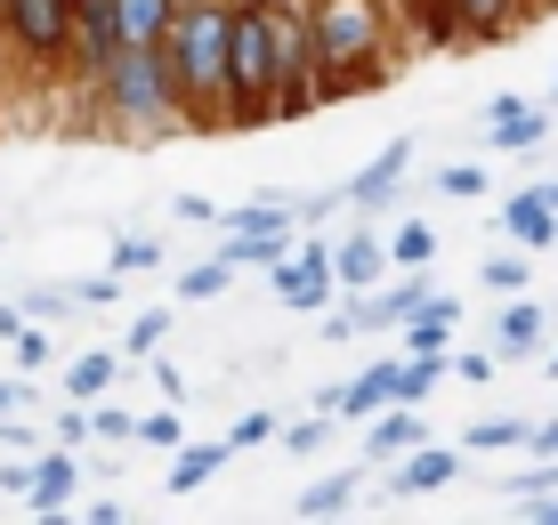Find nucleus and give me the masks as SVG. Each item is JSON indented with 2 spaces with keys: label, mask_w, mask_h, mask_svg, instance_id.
<instances>
[{
  "label": "nucleus",
  "mask_w": 558,
  "mask_h": 525,
  "mask_svg": "<svg viewBox=\"0 0 558 525\" xmlns=\"http://www.w3.org/2000/svg\"><path fill=\"white\" fill-rule=\"evenodd\" d=\"M113 41H162L170 33V0H106Z\"/></svg>",
  "instance_id": "nucleus-7"
},
{
  "label": "nucleus",
  "mask_w": 558,
  "mask_h": 525,
  "mask_svg": "<svg viewBox=\"0 0 558 525\" xmlns=\"http://www.w3.org/2000/svg\"><path fill=\"white\" fill-rule=\"evenodd\" d=\"M89 429H98V437H138V420H130V413H89Z\"/></svg>",
  "instance_id": "nucleus-25"
},
{
  "label": "nucleus",
  "mask_w": 558,
  "mask_h": 525,
  "mask_svg": "<svg viewBox=\"0 0 558 525\" xmlns=\"http://www.w3.org/2000/svg\"><path fill=\"white\" fill-rule=\"evenodd\" d=\"M510 235L518 243H550L558 227H550V194H518L510 203Z\"/></svg>",
  "instance_id": "nucleus-10"
},
{
  "label": "nucleus",
  "mask_w": 558,
  "mask_h": 525,
  "mask_svg": "<svg viewBox=\"0 0 558 525\" xmlns=\"http://www.w3.org/2000/svg\"><path fill=\"white\" fill-rule=\"evenodd\" d=\"M373 267H380V251L364 243V235H356L349 251H340V283H364V276H373Z\"/></svg>",
  "instance_id": "nucleus-18"
},
{
  "label": "nucleus",
  "mask_w": 558,
  "mask_h": 525,
  "mask_svg": "<svg viewBox=\"0 0 558 525\" xmlns=\"http://www.w3.org/2000/svg\"><path fill=\"white\" fill-rule=\"evenodd\" d=\"M276 300L283 307H324V300H332V267H324V251H307V259H276Z\"/></svg>",
  "instance_id": "nucleus-6"
},
{
  "label": "nucleus",
  "mask_w": 558,
  "mask_h": 525,
  "mask_svg": "<svg viewBox=\"0 0 558 525\" xmlns=\"http://www.w3.org/2000/svg\"><path fill=\"white\" fill-rule=\"evenodd\" d=\"M534 332H543V323H534V307H510V323H502V340H510V347H526Z\"/></svg>",
  "instance_id": "nucleus-23"
},
{
  "label": "nucleus",
  "mask_w": 558,
  "mask_h": 525,
  "mask_svg": "<svg viewBox=\"0 0 558 525\" xmlns=\"http://www.w3.org/2000/svg\"><path fill=\"white\" fill-rule=\"evenodd\" d=\"M486 283L494 291H526V259H486Z\"/></svg>",
  "instance_id": "nucleus-20"
},
{
  "label": "nucleus",
  "mask_w": 558,
  "mask_h": 525,
  "mask_svg": "<svg viewBox=\"0 0 558 525\" xmlns=\"http://www.w3.org/2000/svg\"><path fill=\"white\" fill-rule=\"evenodd\" d=\"M9 404H16V388H0V413H9Z\"/></svg>",
  "instance_id": "nucleus-29"
},
{
  "label": "nucleus",
  "mask_w": 558,
  "mask_h": 525,
  "mask_svg": "<svg viewBox=\"0 0 558 525\" xmlns=\"http://www.w3.org/2000/svg\"><path fill=\"white\" fill-rule=\"evenodd\" d=\"M16 364H49V340L25 332V323H16Z\"/></svg>",
  "instance_id": "nucleus-24"
},
{
  "label": "nucleus",
  "mask_w": 558,
  "mask_h": 525,
  "mask_svg": "<svg viewBox=\"0 0 558 525\" xmlns=\"http://www.w3.org/2000/svg\"><path fill=\"white\" fill-rule=\"evenodd\" d=\"M106 380H113V356H82L73 364V396H98Z\"/></svg>",
  "instance_id": "nucleus-19"
},
{
  "label": "nucleus",
  "mask_w": 558,
  "mask_h": 525,
  "mask_svg": "<svg viewBox=\"0 0 558 525\" xmlns=\"http://www.w3.org/2000/svg\"><path fill=\"white\" fill-rule=\"evenodd\" d=\"M0 9H9V33L41 57H57L65 33H73V0H0Z\"/></svg>",
  "instance_id": "nucleus-5"
},
{
  "label": "nucleus",
  "mask_w": 558,
  "mask_h": 525,
  "mask_svg": "<svg viewBox=\"0 0 558 525\" xmlns=\"http://www.w3.org/2000/svg\"><path fill=\"white\" fill-rule=\"evenodd\" d=\"M413 437H421V420H413V413H389V420L373 429V453H405Z\"/></svg>",
  "instance_id": "nucleus-15"
},
{
  "label": "nucleus",
  "mask_w": 558,
  "mask_h": 525,
  "mask_svg": "<svg viewBox=\"0 0 558 525\" xmlns=\"http://www.w3.org/2000/svg\"><path fill=\"white\" fill-rule=\"evenodd\" d=\"M470 444H526V429H518V420H477Z\"/></svg>",
  "instance_id": "nucleus-21"
},
{
  "label": "nucleus",
  "mask_w": 558,
  "mask_h": 525,
  "mask_svg": "<svg viewBox=\"0 0 558 525\" xmlns=\"http://www.w3.org/2000/svg\"><path fill=\"white\" fill-rule=\"evenodd\" d=\"M405 154H413V146H405V138H397V146H389V154H380V162H373V170H364V179H356L349 194H356V203H380V194H389L397 179H405Z\"/></svg>",
  "instance_id": "nucleus-11"
},
{
  "label": "nucleus",
  "mask_w": 558,
  "mask_h": 525,
  "mask_svg": "<svg viewBox=\"0 0 558 525\" xmlns=\"http://www.w3.org/2000/svg\"><path fill=\"white\" fill-rule=\"evenodd\" d=\"M170 73H179L186 97H210L227 82V16L219 9H195L179 16V41H170Z\"/></svg>",
  "instance_id": "nucleus-2"
},
{
  "label": "nucleus",
  "mask_w": 558,
  "mask_h": 525,
  "mask_svg": "<svg viewBox=\"0 0 558 525\" xmlns=\"http://www.w3.org/2000/svg\"><path fill=\"white\" fill-rule=\"evenodd\" d=\"M543 194H550V210H558V186H543Z\"/></svg>",
  "instance_id": "nucleus-30"
},
{
  "label": "nucleus",
  "mask_w": 558,
  "mask_h": 525,
  "mask_svg": "<svg viewBox=\"0 0 558 525\" xmlns=\"http://www.w3.org/2000/svg\"><path fill=\"white\" fill-rule=\"evenodd\" d=\"M25 501H33V510H65V501H73V461H65V453H49L41 469H33Z\"/></svg>",
  "instance_id": "nucleus-8"
},
{
  "label": "nucleus",
  "mask_w": 558,
  "mask_h": 525,
  "mask_svg": "<svg viewBox=\"0 0 558 525\" xmlns=\"http://www.w3.org/2000/svg\"><path fill=\"white\" fill-rule=\"evenodd\" d=\"M227 291V259L219 267H195V276H179V300H219Z\"/></svg>",
  "instance_id": "nucleus-17"
},
{
  "label": "nucleus",
  "mask_w": 558,
  "mask_h": 525,
  "mask_svg": "<svg viewBox=\"0 0 558 525\" xmlns=\"http://www.w3.org/2000/svg\"><path fill=\"white\" fill-rule=\"evenodd\" d=\"M138 437H146V444H179V420L154 413V420H138Z\"/></svg>",
  "instance_id": "nucleus-26"
},
{
  "label": "nucleus",
  "mask_w": 558,
  "mask_h": 525,
  "mask_svg": "<svg viewBox=\"0 0 558 525\" xmlns=\"http://www.w3.org/2000/svg\"><path fill=\"white\" fill-rule=\"evenodd\" d=\"M219 461H227V444H195V453H186L179 469H170V493H195V485H203L210 469H219Z\"/></svg>",
  "instance_id": "nucleus-13"
},
{
  "label": "nucleus",
  "mask_w": 558,
  "mask_h": 525,
  "mask_svg": "<svg viewBox=\"0 0 558 525\" xmlns=\"http://www.w3.org/2000/svg\"><path fill=\"white\" fill-rule=\"evenodd\" d=\"M227 89L235 97L276 89V16H259V9L227 16Z\"/></svg>",
  "instance_id": "nucleus-3"
},
{
  "label": "nucleus",
  "mask_w": 558,
  "mask_h": 525,
  "mask_svg": "<svg viewBox=\"0 0 558 525\" xmlns=\"http://www.w3.org/2000/svg\"><path fill=\"white\" fill-rule=\"evenodd\" d=\"M437 485H453V453H421V461H405L397 493H437Z\"/></svg>",
  "instance_id": "nucleus-12"
},
{
  "label": "nucleus",
  "mask_w": 558,
  "mask_h": 525,
  "mask_svg": "<svg viewBox=\"0 0 558 525\" xmlns=\"http://www.w3.org/2000/svg\"><path fill=\"white\" fill-rule=\"evenodd\" d=\"M162 89H170V73H162V57H154V41H113V57H106L113 113H130V122H162Z\"/></svg>",
  "instance_id": "nucleus-1"
},
{
  "label": "nucleus",
  "mask_w": 558,
  "mask_h": 525,
  "mask_svg": "<svg viewBox=\"0 0 558 525\" xmlns=\"http://www.w3.org/2000/svg\"><path fill=\"white\" fill-rule=\"evenodd\" d=\"M397 259H405V267L429 259V227H405V235H397Z\"/></svg>",
  "instance_id": "nucleus-22"
},
{
  "label": "nucleus",
  "mask_w": 558,
  "mask_h": 525,
  "mask_svg": "<svg viewBox=\"0 0 558 525\" xmlns=\"http://www.w3.org/2000/svg\"><path fill=\"white\" fill-rule=\"evenodd\" d=\"M373 33H380L373 0H332V9L316 16V49L332 57V65H356V57L373 49Z\"/></svg>",
  "instance_id": "nucleus-4"
},
{
  "label": "nucleus",
  "mask_w": 558,
  "mask_h": 525,
  "mask_svg": "<svg viewBox=\"0 0 558 525\" xmlns=\"http://www.w3.org/2000/svg\"><path fill=\"white\" fill-rule=\"evenodd\" d=\"M267 437H276V420H267V413H252V420L235 429V444H267Z\"/></svg>",
  "instance_id": "nucleus-28"
},
{
  "label": "nucleus",
  "mask_w": 558,
  "mask_h": 525,
  "mask_svg": "<svg viewBox=\"0 0 558 525\" xmlns=\"http://www.w3.org/2000/svg\"><path fill=\"white\" fill-rule=\"evenodd\" d=\"M453 316H461V307H453V300H437V307H429V316H421V323H413V347H437V340H446V332H453Z\"/></svg>",
  "instance_id": "nucleus-16"
},
{
  "label": "nucleus",
  "mask_w": 558,
  "mask_h": 525,
  "mask_svg": "<svg viewBox=\"0 0 558 525\" xmlns=\"http://www.w3.org/2000/svg\"><path fill=\"white\" fill-rule=\"evenodd\" d=\"M170 332V323L162 316H138V323H130V347H154V340H162Z\"/></svg>",
  "instance_id": "nucleus-27"
},
{
  "label": "nucleus",
  "mask_w": 558,
  "mask_h": 525,
  "mask_svg": "<svg viewBox=\"0 0 558 525\" xmlns=\"http://www.w3.org/2000/svg\"><path fill=\"white\" fill-rule=\"evenodd\" d=\"M397 388H405V373H397V364H373V373H364L349 396H332V404H340V413H373V404H389Z\"/></svg>",
  "instance_id": "nucleus-9"
},
{
  "label": "nucleus",
  "mask_w": 558,
  "mask_h": 525,
  "mask_svg": "<svg viewBox=\"0 0 558 525\" xmlns=\"http://www.w3.org/2000/svg\"><path fill=\"white\" fill-rule=\"evenodd\" d=\"M349 493H356V477H324L316 493H300V517H332V510H349Z\"/></svg>",
  "instance_id": "nucleus-14"
}]
</instances>
